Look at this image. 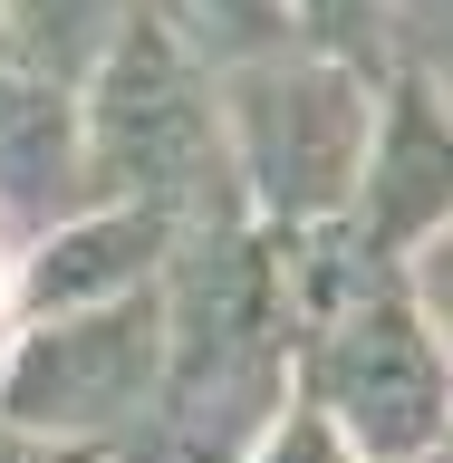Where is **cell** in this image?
Listing matches in <instances>:
<instances>
[{
	"label": "cell",
	"instance_id": "cell-2",
	"mask_svg": "<svg viewBox=\"0 0 453 463\" xmlns=\"http://www.w3.org/2000/svg\"><path fill=\"white\" fill-rule=\"evenodd\" d=\"M222 107V165L251 184V203L270 222H318L357 194L367 174V78L338 68V58H260V68H231V87L212 97Z\"/></svg>",
	"mask_w": 453,
	"mask_h": 463
},
{
	"label": "cell",
	"instance_id": "cell-10",
	"mask_svg": "<svg viewBox=\"0 0 453 463\" xmlns=\"http://www.w3.org/2000/svg\"><path fill=\"white\" fill-rule=\"evenodd\" d=\"M376 10H386V0H289V29H309V39H318L309 58L357 68V58L376 49Z\"/></svg>",
	"mask_w": 453,
	"mask_h": 463
},
{
	"label": "cell",
	"instance_id": "cell-8",
	"mask_svg": "<svg viewBox=\"0 0 453 463\" xmlns=\"http://www.w3.org/2000/svg\"><path fill=\"white\" fill-rule=\"evenodd\" d=\"M116 20H126V0H0V39L20 58V78H49V87L97 68Z\"/></svg>",
	"mask_w": 453,
	"mask_h": 463
},
{
	"label": "cell",
	"instance_id": "cell-9",
	"mask_svg": "<svg viewBox=\"0 0 453 463\" xmlns=\"http://www.w3.org/2000/svg\"><path fill=\"white\" fill-rule=\"evenodd\" d=\"M155 20L203 68H260V58H289V39H299L289 0H155Z\"/></svg>",
	"mask_w": 453,
	"mask_h": 463
},
{
	"label": "cell",
	"instance_id": "cell-4",
	"mask_svg": "<svg viewBox=\"0 0 453 463\" xmlns=\"http://www.w3.org/2000/svg\"><path fill=\"white\" fill-rule=\"evenodd\" d=\"M165 386V318L155 299H97V309H58L29 328V347L10 357V425L29 434H97L126 425L145 396Z\"/></svg>",
	"mask_w": 453,
	"mask_h": 463
},
{
	"label": "cell",
	"instance_id": "cell-11",
	"mask_svg": "<svg viewBox=\"0 0 453 463\" xmlns=\"http://www.w3.org/2000/svg\"><path fill=\"white\" fill-rule=\"evenodd\" d=\"M260 463H347V444L328 425H318V405H299L289 425H270V444H260Z\"/></svg>",
	"mask_w": 453,
	"mask_h": 463
},
{
	"label": "cell",
	"instance_id": "cell-1",
	"mask_svg": "<svg viewBox=\"0 0 453 463\" xmlns=\"http://www.w3.org/2000/svg\"><path fill=\"white\" fill-rule=\"evenodd\" d=\"M87 184L126 194V213H184V203L222 194V107H212V68L184 58L155 10H126L107 58L87 68V126H78Z\"/></svg>",
	"mask_w": 453,
	"mask_h": 463
},
{
	"label": "cell",
	"instance_id": "cell-7",
	"mask_svg": "<svg viewBox=\"0 0 453 463\" xmlns=\"http://www.w3.org/2000/svg\"><path fill=\"white\" fill-rule=\"evenodd\" d=\"M78 107L49 78H0V203H58L78 194Z\"/></svg>",
	"mask_w": 453,
	"mask_h": 463
},
{
	"label": "cell",
	"instance_id": "cell-6",
	"mask_svg": "<svg viewBox=\"0 0 453 463\" xmlns=\"http://www.w3.org/2000/svg\"><path fill=\"white\" fill-rule=\"evenodd\" d=\"M367 222H376V251L396 260V241H425L444 222V126H434L425 87H396V116L386 136H367Z\"/></svg>",
	"mask_w": 453,
	"mask_h": 463
},
{
	"label": "cell",
	"instance_id": "cell-3",
	"mask_svg": "<svg viewBox=\"0 0 453 463\" xmlns=\"http://www.w3.org/2000/svg\"><path fill=\"white\" fill-rule=\"evenodd\" d=\"M318 425L357 454H425L444 434V357H434V309L405 289L347 299L328 347H318Z\"/></svg>",
	"mask_w": 453,
	"mask_h": 463
},
{
	"label": "cell",
	"instance_id": "cell-5",
	"mask_svg": "<svg viewBox=\"0 0 453 463\" xmlns=\"http://www.w3.org/2000/svg\"><path fill=\"white\" fill-rule=\"evenodd\" d=\"M174 241V222L165 213H97V222H78V232H58L49 251H39V270H29V309L39 318H58V309H87V299H126V289L155 270V251Z\"/></svg>",
	"mask_w": 453,
	"mask_h": 463
}]
</instances>
